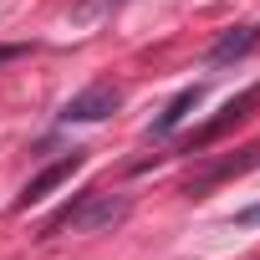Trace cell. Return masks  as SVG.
<instances>
[{
    "instance_id": "cell-1",
    "label": "cell",
    "mask_w": 260,
    "mask_h": 260,
    "mask_svg": "<svg viewBox=\"0 0 260 260\" xmlns=\"http://www.w3.org/2000/svg\"><path fill=\"white\" fill-rule=\"evenodd\" d=\"M255 107H260V82H255V87H245L240 97H230V102H224V107H219L209 122H199V127H194L189 138H179V143H174V153H179V158H194V153H204L209 143H219V138L230 133V127H240V122H245Z\"/></svg>"
},
{
    "instance_id": "cell-7",
    "label": "cell",
    "mask_w": 260,
    "mask_h": 260,
    "mask_svg": "<svg viewBox=\"0 0 260 260\" xmlns=\"http://www.w3.org/2000/svg\"><path fill=\"white\" fill-rule=\"evenodd\" d=\"M112 11H117V0H77L72 21H77V26H97V21H107Z\"/></svg>"
},
{
    "instance_id": "cell-9",
    "label": "cell",
    "mask_w": 260,
    "mask_h": 260,
    "mask_svg": "<svg viewBox=\"0 0 260 260\" xmlns=\"http://www.w3.org/2000/svg\"><path fill=\"white\" fill-rule=\"evenodd\" d=\"M21 51H26V46H0V61H16Z\"/></svg>"
},
{
    "instance_id": "cell-3",
    "label": "cell",
    "mask_w": 260,
    "mask_h": 260,
    "mask_svg": "<svg viewBox=\"0 0 260 260\" xmlns=\"http://www.w3.org/2000/svg\"><path fill=\"white\" fill-rule=\"evenodd\" d=\"M82 164H87V148H72L67 158H56V164H46V169H41V174H36V179H31L26 189H21V199H16V204H21V209H31V204H41V199H51V194H56V189H61V184H67V179H72V174H77Z\"/></svg>"
},
{
    "instance_id": "cell-2",
    "label": "cell",
    "mask_w": 260,
    "mask_h": 260,
    "mask_svg": "<svg viewBox=\"0 0 260 260\" xmlns=\"http://www.w3.org/2000/svg\"><path fill=\"white\" fill-rule=\"evenodd\" d=\"M250 169H260V143H250V148H240V153L209 164L204 174H194V179L184 184V194H189V199H204L209 189H219V184H230V179H240V174H250Z\"/></svg>"
},
{
    "instance_id": "cell-4",
    "label": "cell",
    "mask_w": 260,
    "mask_h": 260,
    "mask_svg": "<svg viewBox=\"0 0 260 260\" xmlns=\"http://www.w3.org/2000/svg\"><path fill=\"white\" fill-rule=\"evenodd\" d=\"M117 102H122V92H117V87L92 82L87 92H77V97L61 107V122H102L107 112H117Z\"/></svg>"
},
{
    "instance_id": "cell-8",
    "label": "cell",
    "mask_w": 260,
    "mask_h": 260,
    "mask_svg": "<svg viewBox=\"0 0 260 260\" xmlns=\"http://www.w3.org/2000/svg\"><path fill=\"white\" fill-rule=\"evenodd\" d=\"M235 224H260V204H250V209H240V214H235Z\"/></svg>"
},
{
    "instance_id": "cell-6",
    "label": "cell",
    "mask_w": 260,
    "mask_h": 260,
    "mask_svg": "<svg viewBox=\"0 0 260 260\" xmlns=\"http://www.w3.org/2000/svg\"><path fill=\"white\" fill-rule=\"evenodd\" d=\"M199 102H204V87H199V82H194V87H184V92H179V97H174V102L153 117V127H148V133H153V138H169V133H174V127H179V122H184Z\"/></svg>"
},
{
    "instance_id": "cell-5",
    "label": "cell",
    "mask_w": 260,
    "mask_h": 260,
    "mask_svg": "<svg viewBox=\"0 0 260 260\" xmlns=\"http://www.w3.org/2000/svg\"><path fill=\"white\" fill-rule=\"evenodd\" d=\"M260 46V26H240V31H224L214 46H209V67H230L240 56H250Z\"/></svg>"
}]
</instances>
